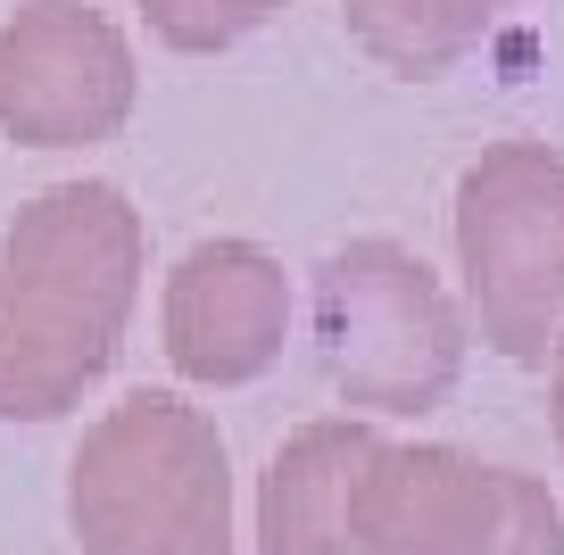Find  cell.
Listing matches in <instances>:
<instances>
[{"label": "cell", "mask_w": 564, "mask_h": 555, "mask_svg": "<svg viewBox=\"0 0 564 555\" xmlns=\"http://www.w3.org/2000/svg\"><path fill=\"white\" fill-rule=\"evenodd\" d=\"M141 282V208L117 183L34 192L0 232V423H51L117 364Z\"/></svg>", "instance_id": "obj_1"}, {"label": "cell", "mask_w": 564, "mask_h": 555, "mask_svg": "<svg viewBox=\"0 0 564 555\" xmlns=\"http://www.w3.org/2000/svg\"><path fill=\"white\" fill-rule=\"evenodd\" d=\"M67 522L84 555H232V465L216 423L175 390H133L75 448Z\"/></svg>", "instance_id": "obj_2"}, {"label": "cell", "mask_w": 564, "mask_h": 555, "mask_svg": "<svg viewBox=\"0 0 564 555\" xmlns=\"http://www.w3.org/2000/svg\"><path fill=\"white\" fill-rule=\"evenodd\" d=\"M316 357L340 406L432 415L465 373V315L406 241L366 232L316 274Z\"/></svg>", "instance_id": "obj_3"}, {"label": "cell", "mask_w": 564, "mask_h": 555, "mask_svg": "<svg viewBox=\"0 0 564 555\" xmlns=\"http://www.w3.org/2000/svg\"><path fill=\"white\" fill-rule=\"evenodd\" d=\"M457 274L498 357L547 364L564 331V150L490 141L457 183Z\"/></svg>", "instance_id": "obj_4"}, {"label": "cell", "mask_w": 564, "mask_h": 555, "mask_svg": "<svg viewBox=\"0 0 564 555\" xmlns=\"http://www.w3.org/2000/svg\"><path fill=\"white\" fill-rule=\"evenodd\" d=\"M133 117V51L91 0H25L0 18V141L91 150Z\"/></svg>", "instance_id": "obj_5"}, {"label": "cell", "mask_w": 564, "mask_h": 555, "mask_svg": "<svg viewBox=\"0 0 564 555\" xmlns=\"http://www.w3.org/2000/svg\"><path fill=\"white\" fill-rule=\"evenodd\" d=\"M531 472L481 465L465 448H373L349 481L357 555H490Z\"/></svg>", "instance_id": "obj_6"}, {"label": "cell", "mask_w": 564, "mask_h": 555, "mask_svg": "<svg viewBox=\"0 0 564 555\" xmlns=\"http://www.w3.org/2000/svg\"><path fill=\"white\" fill-rule=\"evenodd\" d=\"M282 331H291V282L258 241H199L166 274L159 340L183 382H199V390L258 382L282 357Z\"/></svg>", "instance_id": "obj_7"}, {"label": "cell", "mask_w": 564, "mask_h": 555, "mask_svg": "<svg viewBox=\"0 0 564 555\" xmlns=\"http://www.w3.org/2000/svg\"><path fill=\"white\" fill-rule=\"evenodd\" d=\"M373 448H382V432L366 415L300 423L258 481V555H357L349 481Z\"/></svg>", "instance_id": "obj_8"}, {"label": "cell", "mask_w": 564, "mask_h": 555, "mask_svg": "<svg viewBox=\"0 0 564 555\" xmlns=\"http://www.w3.org/2000/svg\"><path fill=\"white\" fill-rule=\"evenodd\" d=\"M514 0H340L349 42L399 84H432L448 75Z\"/></svg>", "instance_id": "obj_9"}, {"label": "cell", "mask_w": 564, "mask_h": 555, "mask_svg": "<svg viewBox=\"0 0 564 555\" xmlns=\"http://www.w3.org/2000/svg\"><path fill=\"white\" fill-rule=\"evenodd\" d=\"M141 25L166 42V51H232L241 34H258V25H274L282 9H300V0H133Z\"/></svg>", "instance_id": "obj_10"}, {"label": "cell", "mask_w": 564, "mask_h": 555, "mask_svg": "<svg viewBox=\"0 0 564 555\" xmlns=\"http://www.w3.org/2000/svg\"><path fill=\"white\" fill-rule=\"evenodd\" d=\"M490 555H564V505L547 498V481L523 489V505H514V522L498 531Z\"/></svg>", "instance_id": "obj_11"}, {"label": "cell", "mask_w": 564, "mask_h": 555, "mask_svg": "<svg viewBox=\"0 0 564 555\" xmlns=\"http://www.w3.org/2000/svg\"><path fill=\"white\" fill-rule=\"evenodd\" d=\"M547 415H556V439H564V331L547 348Z\"/></svg>", "instance_id": "obj_12"}]
</instances>
